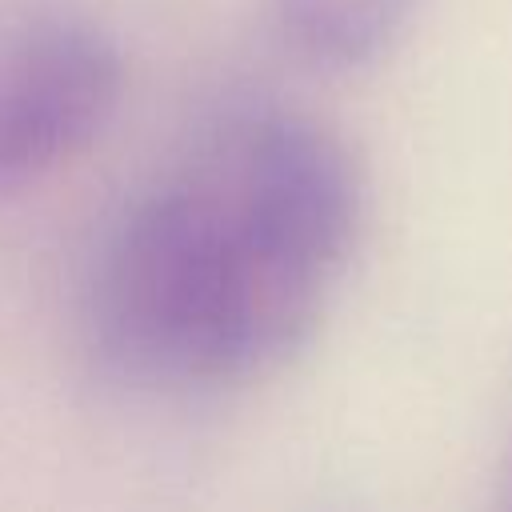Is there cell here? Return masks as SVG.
I'll return each mask as SVG.
<instances>
[{
	"mask_svg": "<svg viewBox=\"0 0 512 512\" xmlns=\"http://www.w3.org/2000/svg\"><path fill=\"white\" fill-rule=\"evenodd\" d=\"M336 272L256 220L208 156L148 192L96 272V340L152 380H244L316 332Z\"/></svg>",
	"mask_w": 512,
	"mask_h": 512,
	"instance_id": "cell-1",
	"label": "cell"
},
{
	"mask_svg": "<svg viewBox=\"0 0 512 512\" xmlns=\"http://www.w3.org/2000/svg\"><path fill=\"white\" fill-rule=\"evenodd\" d=\"M124 92V56L84 12H40L0 48V196L84 152Z\"/></svg>",
	"mask_w": 512,
	"mask_h": 512,
	"instance_id": "cell-2",
	"label": "cell"
},
{
	"mask_svg": "<svg viewBox=\"0 0 512 512\" xmlns=\"http://www.w3.org/2000/svg\"><path fill=\"white\" fill-rule=\"evenodd\" d=\"M428 0H272L280 44L320 72H360L384 60Z\"/></svg>",
	"mask_w": 512,
	"mask_h": 512,
	"instance_id": "cell-3",
	"label": "cell"
},
{
	"mask_svg": "<svg viewBox=\"0 0 512 512\" xmlns=\"http://www.w3.org/2000/svg\"><path fill=\"white\" fill-rule=\"evenodd\" d=\"M496 512H512V460H508V468H504V484H500Z\"/></svg>",
	"mask_w": 512,
	"mask_h": 512,
	"instance_id": "cell-4",
	"label": "cell"
}]
</instances>
